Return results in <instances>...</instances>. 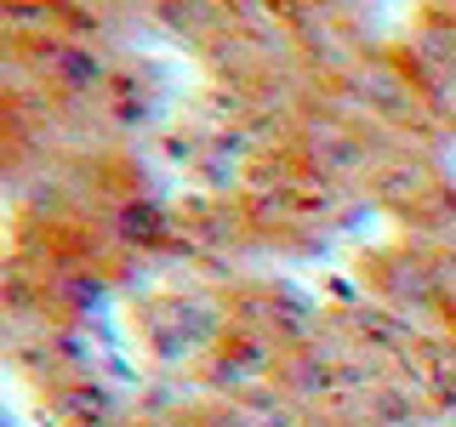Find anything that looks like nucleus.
<instances>
[{
    "label": "nucleus",
    "instance_id": "1",
    "mask_svg": "<svg viewBox=\"0 0 456 427\" xmlns=\"http://www.w3.org/2000/svg\"><path fill=\"white\" fill-rule=\"evenodd\" d=\"M314 313L320 302L274 268L166 262L126 291V331L154 388L228 399L268 427Z\"/></svg>",
    "mask_w": 456,
    "mask_h": 427
},
{
    "label": "nucleus",
    "instance_id": "2",
    "mask_svg": "<svg viewBox=\"0 0 456 427\" xmlns=\"http://www.w3.org/2000/svg\"><path fill=\"white\" fill-rule=\"evenodd\" d=\"M337 416L365 427H456V348L365 296H331L291 365L280 422Z\"/></svg>",
    "mask_w": 456,
    "mask_h": 427
},
{
    "label": "nucleus",
    "instance_id": "3",
    "mask_svg": "<svg viewBox=\"0 0 456 427\" xmlns=\"http://www.w3.org/2000/svg\"><path fill=\"white\" fill-rule=\"evenodd\" d=\"M348 291L445 336L456 348V234H399V228H388L382 239L354 251Z\"/></svg>",
    "mask_w": 456,
    "mask_h": 427
},
{
    "label": "nucleus",
    "instance_id": "4",
    "mask_svg": "<svg viewBox=\"0 0 456 427\" xmlns=\"http://www.w3.org/2000/svg\"><path fill=\"white\" fill-rule=\"evenodd\" d=\"M388 46L428 120L456 149V0H411Z\"/></svg>",
    "mask_w": 456,
    "mask_h": 427
},
{
    "label": "nucleus",
    "instance_id": "5",
    "mask_svg": "<svg viewBox=\"0 0 456 427\" xmlns=\"http://www.w3.org/2000/svg\"><path fill=\"white\" fill-rule=\"evenodd\" d=\"M92 427H268L251 410L206 393H177V388H149V393H120Z\"/></svg>",
    "mask_w": 456,
    "mask_h": 427
},
{
    "label": "nucleus",
    "instance_id": "6",
    "mask_svg": "<svg viewBox=\"0 0 456 427\" xmlns=\"http://www.w3.org/2000/svg\"><path fill=\"white\" fill-rule=\"evenodd\" d=\"M285 427H365V422H337V416H303V422H285Z\"/></svg>",
    "mask_w": 456,
    "mask_h": 427
}]
</instances>
